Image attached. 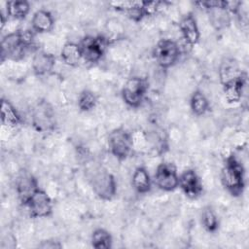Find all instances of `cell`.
Segmentation results:
<instances>
[{
  "label": "cell",
  "instance_id": "obj_12",
  "mask_svg": "<svg viewBox=\"0 0 249 249\" xmlns=\"http://www.w3.org/2000/svg\"><path fill=\"white\" fill-rule=\"evenodd\" d=\"M16 188L21 202L25 204L32 194L38 189L37 182L33 175L25 169H21L17 177Z\"/></svg>",
  "mask_w": 249,
  "mask_h": 249
},
{
  "label": "cell",
  "instance_id": "obj_3",
  "mask_svg": "<svg viewBox=\"0 0 249 249\" xmlns=\"http://www.w3.org/2000/svg\"><path fill=\"white\" fill-rule=\"evenodd\" d=\"M110 152L119 160H125L132 148V137L124 128H116L108 135Z\"/></svg>",
  "mask_w": 249,
  "mask_h": 249
},
{
  "label": "cell",
  "instance_id": "obj_22",
  "mask_svg": "<svg viewBox=\"0 0 249 249\" xmlns=\"http://www.w3.org/2000/svg\"><path fill=\"white\" fill-rule=\"evenodd\" d=\"M91 245L96 249H108L112 246V236L104 229H96L91 234Z\"/></svg>",
  "mask_w": 249,
  "mask_h": 249
},
{
  "label": "cell",
  "instance_id": "obj_9",
  "mask_svg": "<svg viewBox=\"0 0 249 249\" xmlns=\"http://www.w3.org/2000/svg\"><path fill=\"white\" fill-rule=\"evenodd\" d=\"M25 205L28 206L30 210V215L34 218L37 217H47L52 213L53 202L48 194L38 188L32 196L29 197Z\"/></svg>",
  "mask_w": 249,
  "mask_h": 249
},
{
  "label": "cell",
  "instance_id": "obj_10",
  "mask_svg": "<svg viewBox=\"0 0 249 249\" xmlns=\"http://www.w3.org/2000/svg\"><path fill=\"white\" fill-rule=\"evenodd\" d=\"M156 185L163 191L170 192L179 187V176L173 165L161 163L157 167L155 173Z\"/></svg>",
  "mask_w": 249,
  "mask_h": 249
},
{
  "label": "cell",
  "instance_id": "obj_7",
  "mask_svg": "<svg viewBox=\"0 0 249 249\" xmlns=\"http://www.w3.org/2000/svg\"><path fill=\"white\" fill-rule=\"evenodd\" d=\"M147 89L146 80L140 77L129 78L122 89L124 101L130 107H138L144 97Z\"/></svg>",
  "mask_w": 249,
  "mask_h": 249
},
{
  "label": "cell",
  "instance_id": "obj_5",
  "mask_svg": "<svg viewBox=\"0 0 249 249\" xmlns=\"http://www.w3.org/2000/svg\"><path fill=\"white\" fill-rule=\"evenodd\" d=\"M92 190L102 199L109 200L115 195L117 191L116 181L114 176L106 170L100 169L93 173L90 180Z\"/></svg>",
  "mask_w": 249,
  "mask_h": 249
},
{
  "label": "cell",
  "instance_id": "obj_8",
  "mask_svg": "<svg viewBox=\"0 0 249 249\" xmlns=\"http://www.w3.org/2000/svg\"><path fill=\"white\" fill-rule=\"evenodd\" d=\"M82 57L89 62H97L105 53L107 40L102 36L85 37L79 44Z\"/></svg>",
  "mask_w": 249,
  "mask_h": 249
},
{
  "label": "cell",
  "instance_id": "obj_2",
  "mask_svg": "<svg viewBox=\"0 0 249 249\" xmlns=\"http://www.w3.org/2000/svg\"><path fill=\"white\" fill-rule=\"evenodd\" d=\"M221 181L228 192L234 196H240L244 190V169L242 164L233 157L227 159L221 173Z\"/></svg>",
  "mask_w": 249,
  "mask_h": 249
},
{
  "label": "cell",
  "instance_id": "obj_27",
  "mask_svg": "<svg viewBox=\"0 0 249 249\" xmlns=\"http://www.w3.org/2000/svg\"><path fill=\"white\" fill-rule=\"evenodd\" d=\"M42 248H60L61 244H59L57 241H43L42 244L39 245Z\"/></svg>",
  "mask_w": 249,
  "mask_h": 249
},
{
  "label": "cell",
  "instance_id": "obj_17",
  "mask_svg": "<svg viewBox=\"0 0 249 249\" xmlns=\"http://www.w3.org/2000/svg\"><path fill=\"white\" fill-rule=\"evenodd\" d=\"M32 27L36 32H49L53 26V18L47 10H38L34 13L32 20Z\"/></svg>",
  "mask_w": 249,
  "mask_h": 249
},
{
  "label": "cell",
  "instance_id": "obj_1",
  "mask_svg": "<svg viewBox=\"0 0 249 249\" xmlns=\"http://www.w3.org/2000/svg\"><path fill=\"white\" fill-rule=\"evenodd\" d=\"M34 34L30 30L18 31L6 35L1 43L2 60L6 58L18 60L24 56L28 48L33 45Z\"/></svg>",
  "mask_w": 249,
  "mask_h": 249
},
{
  "label": "cell",
  "instance_id": "obj_21",
  "mask_svg": "<svg viewBox=\"0 0 249 249\" xmlns=\"http://www.w3.org/2000/svg\"><path fill=\"white\" fill-rule=\"evenodd\" d=\"M190 106L195 115L201 116L208 111L209 102H208V99L205 97V95L201 91L196 90L192 94Z\"/></svg>",
  "mask_w": 249,
  "mask_h": 249
},
{
  "label": "cell",
  "instance_id": "obj_13",
  "mask_svg": "<svg viewBox=\"0 0 249 249\" xmlns=\"http://www.w3.org/2000/svg\"><path fill=\"white\" fill-rule=\"evenodd\" d=\"M55 64V57L47 52L36 51L32 58V68L37 75L50 73Z\"/></svg>",
  "mask_w": 249,
  "mask_h": 249
},
{
  "label": "cell",
  "instance_id": "obj_18",
  "mask_svg": "<svg viewBox=\"0 0 249 249\" xmlns=\"http://www.w3.org/2000/svg\"><path fill=\"white\" fill-rule=\"evenodd\" d=\"M60 55L63 62L70 66L77 65L83 58L79 44L74 42L65 43L61 49Z\"/></svg>",
  "mask_w": 249,
  "mask_h": 249
},
{
  "label": "cell",
  "instance_id": "obj_25",
  "mask_svg": "<svg viewBox=\"0 0 249 249\" xmlns=\"http://www.w3.org/2000/svg\"><path fill=\"white\" fill-rule=\"evenodd\" d=\"M97 99L95 94L90 90H84L78 98V106L82 111L88 112L92 110L96 105Z\"/></svg>",
  "mask_w": 249,
  "mask_h": 249
},
{
  "label": "cell",
  "instance_id": "obj_14",
  "mask_svg": "<svg viewBox=\"0 0 249 249\" xmlns=\"http://www.w3.org/2000/svg\"><path fill=\"white\" fill-rule=\"evenodd\" d=\"M180 30L185 41L190 45H196L199 40V30L196 24V20L193 15L189 14L185 16L179 23Z\"/></svg>",
  "mask_w": 249,
  "mask_h": 249
},
{
  "label": "cell",
  "instance_id": "obj_26",
  "mask_svg": "<svg viewBox=\"0 0 249 249\" xmlns=\"http://www.w3.org/2000/svg\"><path fill=\"white\" fill-rule=\"evenodd\" d=\"M161 2L160 1H142V8L145 16H153L157 13Z\"/></svg>",
  "mask_w": 249,
  "mask_h": 249
},
{
  "label": "cell",
  "instance_id": "obj_23",
  "mask_svg": "<svg viewBox=\"0 0 249 249\" xmlns=\"http://www.w3.org/2000/svg\"><path fill=\"white\" fill-rule=\"evenodd\" d=\"M29 10L30 5L27 1H9L7 3V13L14 18H24Z\"/></svg>",
  "mask_w": 249,
  "mask_h": 249
},
{
  "label": "cell",
  "instance_id": "obj_11",
  "mask_svg": "<svg viewBox=\"0 0 249 249\" xmlns=\"http://www.w3.org/2000/svg\"><path fill=\"white\" fill-rule=\"evenodd\" d=\"M179 187L190 198H196L202 192V184L197 174L188 169L179 176Z\"/></svg>",
  "mask_w": 249,
  "mask_h": 249
},
{
  "label": "cell",
  "instance_id": "obj_6",
  "mask_svg": "<svg viewBox=\"0 0 249 249\" xmlns=\"http://www.w3.org/2000/svg\"><path fill=\"white\" fill-rule=\"evenodd\" d=\"M32 124L35 129L40 132H46L54 127V112L53 107L47 101H40L33 108Z\"/></svg>",
  "mask_w": 249,
  "mask_h": 249
},
{
  "label": "cell",
  "instance_id": "obj_20",
  "mask_svg": "<svg viewBox=\"0 0 249 249\" xmlns=\"http://www.w3.org/2000/svg\"><path fill=\"white\" fill-rule=\"evenodd\" d=\"M1 121L3 124L15 126L20 124L21 119L15 107L5 99L1 102Z\"/></svg>",
  "mask_w": 249,
  "mask_h": 249
},
{
  "label": "cell",
  "instance_id": "obj_19",
  "mask_svg": "<svg viewBox=\"0 0 249 249\" xmlns=\"http://www.w3.org/2000/svg\"><path fill=\"white\" fill-rule=\"evenodd\" d=\"M132 186L140 194H146L151 190V179L146 168L139 166L134 170Z\"/></svg>",
  "mask_w": 249,
  "mask_h": 249
},
{
  "label": "cell",
  "instance_id": "obj_4",
  "mask_svg": "<svg viewBox=\"0 0 249 249\" xmlns=\"http://www.w3.org/2000/svg\"><path fill=\"white\" fill-rule=\"evenodd\" d=\"M180 55V49L176 42L170 39L160 40L155 47L154 56L162 68H169L174 65Z\"/></svg>",
  "mask_w": 249,
  "mask_h": 249
},
{
  "label": "cell",
  "instance_id": "obj_15",
  "mask_svg": "<svg viewBox=\"0 0 249 249\" xmlns=\"http://www.w3.org/2000/svg\"><path fill=\"white\" fill-rule=\"evenodd\" d=\"M246 77H247L246 74H244L243 76H241L237 79L231 80L223 85L225 97L229 102L234 103V102L240 101V99L242 97L243 89L246 84Z\"/></svg>",
  "mask_w": 249,
  "mask_h": 249
},
{
  "label": "cell",
  "instance_id": "obj_16",
  "mask_svg": "<svg viewBox=\"0 0 249 249\" xmlns=\"http://www.w3.org/2000/svg\"><path fill=\"white\" fill-rule=\"evenodd\" d=\"M219 74H220L221 82L224 85L231 80H234L243 76L245 73L240 70L237 62L234 59L226 58L221 63Z\"/></svg>",
  "mask_w": 249,
  "mask_h": 249
},
{
  "label": "cell",
  "instance_id": "obj_24",
  "mask_svg": "<svg viewBox=\"0 0 249 249\" xmlns=\"http://www.w3.org/2000/svg\"><path fill=\"white\" fill-rule=\"evenodd\" d=\"M201 224L203 228L210 232H213L218 229V218L212 207L206 206L203 208L201 212Z\"/></svg>",
  "mask_w": 249,
  "mask_h": 249
}]
</instances>
